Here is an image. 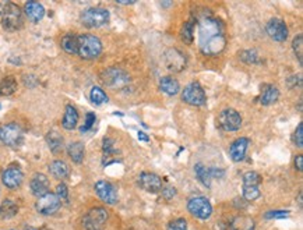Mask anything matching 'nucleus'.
Masks as SVG:
<instances>
[{
    "instance_id": "nucleus-41",
    "label": "nucleus",
    "mask_w": 303,
    "mask_h": 230,
    "mask_svg": "<svg viewBox=\"0 0 303 230\" xmlns=\"http://www.w3.org/2000/svg\"><path fill=\"white\" fill-rule=\"evenodd\" d=\"M295 145L298 147V148H302L303 147V124L301 123L299 126H298V128H296L295 131Z\"/></svg>"
},
{
    "instance_id": "nucleus-47",
    "label": "nucleus",
    "mask_w": 303,
    "mask_h": 230,
    "mask_svg": "<svg viewBox=\"0 0 303 230\" xmlns=\"http://www.w3.org/2000/svg\"><path fill=\"white\" fill-rule=\"evenodd\" d=\"M24 230H37L35 228H31V226H27V228H24Z\"/></svg>"
},
{
    "instance_id": "nucleus-15",
    "label": "nucleus",
    "mask_w": 303,
    "mask_h": 230,
    "mask_svg": "<svg viewBox=\"0 0 303 230\" xmlns=\"http://www.w3.org/2000/svg\"><path fill=\"white\" fill-rule=\"evenodd\" d=\"M95 193L98 194V197L101 200L109 205H113L118 202V191H116L115 186L109 181H105V180L98 181L95 184Z\"/></svg>"
},
{
    "instance_id": "nucleus-19",
    "label": "nucleus",
    "mask_w": 303,
    "mask_h": 230,
    "mask_svg": "<svg viewBox=\"0 0 303 230\" xmlns=\"http://www.w3.org/2000/svg\"><path fill=\"white\" fill-rule=\"evenodd\" d=\"M31 193L37 197H42L45 194L48 193V188H49V180L48 177L42 174V173H37L34 174V177L31 178L30 183Z\"/></svg>"
},
{
    "instance_id": "nucleus-24",
    "label": "nucleus",
    "mask_w": 303,
    "mask_h": 230,
    "mask_svg": "<svg viewBox=\"0 0 303 230\" xmlns=\"http://www.w3.org/2000/svg\"><path fill=\"white\" fill-rule=\"evenodd\" d=\"M77 121H78V113L72 105H67L65 116H63V120H62V126L65 127L66 130H73L74 127L77 126Z\"/></svg>"
},
{
    "instance_id": "nucleus-29",
    "label": "nucleus",
    "mask_w": 303,
    "mask_h": 230,
    "mask_svg": "<svg viewBox=\"0 0 303 230\" xmlns=\"http://www.w3.org/2000/svg\"><path fill=\"white\" fill-rule=\"evenodd\" d=\"M17 89V81L13 77H6L0 81V97H8L14 94Z\"/></svg>"
},
{
    "instance_id": "nucleus-34",
    "label": "nucleus",
    "mask_w": 303,
    "mask_h": 230,
    "mask_svg": "<svg viewBox=\"0 0 303 230\" xmlns=\"http://www.w3.org/2000/svg\"><path fill=\"white\" fill-rule=\"evenodd\" d=\"M194 24H193V21L190 20V21H187L183 25V28H182V39L185 41L186 44H192L193 42V38H194Z\"/></svg>"
},
{
    "instance_id": "nucleus-16",
    "label": "nucleus",
    "mask_w": 303,
    "mask_h": 230,
    "mask_svg": "<svg viewBox=\"0 0 303 230\" xmlns=\"http://www.w3.org/2000/svg\"><path fill=\"white\" fill-rule=\"evenodd\" d=\"M225 46H227V39L224 37V34H221V35L207 39L204 44L200 45V49L207 56H217L225 49Z\"/></svg>"
},
{
    "instance_id": "nucleus-44",
    "label": "nucleus",
    "mask_w": 303,
    "mask_h": 230,
    "mask_svg": "<svg viewBox=\"0 0 303 230\" xmlns=\"http://www.w3.org/2000/svg\"><path fill=\"white\" fill-rule=\"evenodd\" d=\"M295 166H296V169H298V171H299V172L303 171V156L302 155L296 156Z\"/></svg>"
},
{
    "instance_id": "nucleus-25",
    "label": "nucleus",
    "mask_w": 303,
    "mask_h": 230,
    "mask_svg": "<svg viewBox=\"0 0 303 230\" xmlns=\"http://www.w3.org/2000/svg\"><path fill=\"white\" fill-rule=\"evenodd\" d=\"M49 172L53 177L60 178V180L67 178L70 174V169L63 161H53L52 164L49 165Z\"/></svg>"
},
{
    "instance_id": "nucleus-10",
    "label": "nucleus",
    "mask_w": 303,
    "mask_h": 230,
    "mask_svg": "<svg viewBox=\"0 0 303 230\" xmlns=\"http://www.w3.org/2000/svg\"><path fill=\"white\" fill-rule=\"evenodd\" d=\"M218 126L225 131H236L242 126V117L233 109H224L218 116Z\"/></svg>"
},
{
    "instance_id": "nucleus-35",
    "label": "nucleus",
    "mask_w": 303,
    "mask_h": 230,
    "mask_svg": "<svg viewBox=\"0 0 303 230\" xmlns=\"http://www.w3.org/2000/svg\"><path fill=\"white\" fill-rule=\"evenodd\" d=\"M261 193L260 188L256 186H243V197L246 201H254L259 198Z\"/></svg>"
},
{
    "instance_id": "nucleus-32",
    "label": "nucleus",
    "mask_w": 303,
    "mask_h": 230,
    "mask_svg": "<svg viewBox=\"0 0 303 230\" xmlns=\"http://www.w3.org/2000/svg\"><path fill=\"white\" fill-rule=\"evenodd\" d=\"M89 99L91 102L95 105H102L105 102H108V95L104 92V89L99 87H94L89 92Z\"/></svg>"
},
{
    "instance_id": "nucleus-12",
    "label": "nucleus",
    "mask_w": 303,
    "mask_h": 230,
    "mask_svg": "<svg viewBox=\"0 0 303 230\" xmlns=\"http://www.w3.org/2000/svg\"><path fill=\"white\" fill-rule=\"evenodd\" d=\"M163 63L168 70L173 71V73H180L183 68L186 67V58L183 53L175 49V48H170L166 52L163 53Z\"/></svg>"
},
{
    "instance_id": "nucleus-6",
    "label": "nucleus",
    "mask_w": 303,
    "mask_h": 230,
    "mask_svg": "<svg viewBox=\"0 0 303 230\" xmlns=\"http://www.w3.org/2000/svg\"><path fill=\"white\" fill-rule=\"evenodd\" d=\"M101 80L106 87H109L111 89H118L127 85L130 82V77L123 70L112 67V68L105 70L104 73L101 74Z\"/></svg>"
},
{
    "instance_id": "nucleus-28",
    "label": "nucleus",
    "mask_w": 303,
    "mask_h": 230,
    "mask_svg": "<svg viewBox=\"0 0 303 230\" xmlns=\"http://www.w3.org/2000/svg\"><path fill=\"white\" fill-rule=\"evenodd\" d=\"M46 142H48V147L51 148L52 152H59L60 149L63 148V137L60 135L58 131H49L48 135H46Z\"/></svg>"
},
{
    "instance_id": "nucleus-27",
    "label": "nucleus",
    "mask_w": 303,
    "mask_h": 230,
    "mask_svg": "<svg viewBox=\"0 0 303 230\" xmlns=\"http://www.w3.org/2000/svg\"><path fill=\"white\" fill-rule=\"evenodd\" d=\"M18 212V205L13 200H4L0 205V218L3 219H10L17 215Z\"/></svg>"
},
{
    "instance_id": "nucleus-31",
    "label": "nucleus",
    "mask_w": 303,
    "mask_h": 230,
    "mask_svg": "<svg viewBox=\"0 0 303 230\" xmlns=\"http://www.w3.org/2000/svg\"><path fill=\"white\" fill-rule=\"evenodd\" d=\"M254 226L253 219L247 218V216H240L236 218L233 222H232V230H251Z\"/></svg>"
},
{
    "instance_id": "nucleus-37",
    "label": "nucleus",
    "mask_w": 303,
    "mask_h": 230,
    "mask_svg": "<svg viewBox=\"0 0 303 230\" xmlns=\"http://www.w3.org/2000/svg\"><path fill=\"white\" fill-rule=\"evenodd\" d=\"M240 59L247 64L259 63V56H257L256 51H243V52H240Z\"/></svg>"
},
{
    "instance_id": "nucleus-21",
    "label": "nucleus",
    "mask_w": 303,
    "mask_h": 230,
    "mask_svg": "<svg viewBox=\"0 0 303 230\" xmlns=\"http://www.w3.org/2000/svg\"><path fill=\"white\" fill-rule=\"evenodd\" d=\"M24 11L32 22H39L45 17V8L38 1H27Z\"/></svg>"
},
{
    "instance_id": "nucleus-7",
    "label": "nucleus",
    "mask_w": 303,
    "mask_h": 230,
    "mask_svg": "<svg viewBox=\"0 0 303 230\" xmlns=\"http://www.w3.org/2000/svg\"><path fill=\"white\" fill-rule=\"evenodd\" d=\"M106 222H108V212L105 208H99V207L89 209L88 214L82 219V225L85 230H104Z\"/></svg>"
},
{
    "instance_id": "nucleus-46",
    "label": "nucleus",
    "mask_w": 303,
    "mask_h": 230,
    "mask_svg": "<svg viewBox=\"0 0 303 230\" xmlns=\"http://www.w3.org/2000/svg\"><path fill=\"white\" fill-rule=\"evenodd\" d=\"M118 4H134V1H118Z\"/></svg>"
},
{
    "instance_id": "nucleus-8",
    "label": "nucleus",
    "mask_w": 303,
    "mask_h": 230,
    "mask_svg": "<svg viewBox=\"0 0 303 230\" xmlns=\"http://www.w3.org/2000/svg\"><path fill=\"white\" fill-rule=\"evenodd\" d=\"M187 209L193 216H196L199 219H208L213 214L211 202L206 197H201V195L190 198L187 202Z\"/></svg>"
},
{
    "instance_id": "nucleus-23",
    "label": "nucleus",
    "mask_w": 303,
    "mask_h": 230,
    "mask_svg": "<svg viewBox=\"0 0 303 230\" xmlns=\"http://www.w3.org/2000/svg\"><path fill=\"white\" fill-rule=\"evenodd\" d=\"M159 88L162 92H165L166 95H176L180 89L179 81L173 77H162L161 81H159Z\"/></svg>"
},
{
    "instance_id": "nucleus-5",
    "label": "nucleus",
    "mask_w": 303,
    "mask_h": 230,
    "mask_svg": "<svg viewBox=\"0 0 303 230\" xmlns=\"http://www.w3.org/2000/svg\"><path fill=\"white\" fill-rule=\"evenodd\" d=\"M222 24L213 17H203L199 22V42L204 44L210 38H214L222 34Z\"/></svg>"
},
{
    "instance_id": "nucleus-40",
    "label": "nucleus",
    "mask_w": 303,
    "mask_h": 230,
    "mask_svg": "<svg viewBox=\"0 0 303 230\" xmlns=\"http://www.w3.org/2000/svg\"><path fill=\"white\" fill-rule=\"evenodd\" d=\"M56 195H58V198L60 201H67V198H69V188H67L66 184L62 183V184L56 187Z\"/></svg>"
},
{
    "instance_id": "nucleus-45",
    "label": "nucleus",
    "mask_w": 303,
    "mask_h": 230,
    "mask_svg": "<svg viewBox=\"0 0 303 230\" xmlns=\"http://www.w3.org/2000/svg\"><path fill=\"white\" fill-rule=\"evenodd\" d=\"M139 140H143V141H148V137L147 135H146V134L144 133H139Z\"/></svg>"
},
{
    "instance_id": "nucleus-43",
    "label": "nucleus",
    "mask_w": 303,
    "mask_h": 230,
    "mask_svg": "<svg viewBox=\"0 0 303 230\" xmlns=\"http://www.w3.org/2000/svg\"><path fill=\"white\" fill-rule=\"evenodd\" d=\"M175 194H176V190H175L173 187H166V188H163L162 190V195L166 200H170Z\"/></svg>"
},
{
    "instance_id": "nucleus-30",
    "label": "nucleus",
    "mask_w": 303,
    "mask_h": 230,
    "mask_svg": "<svg viewBox=\"0 0 303 230\" xmlns=\"http://www.w3.org/2000/svg\"><path fill=\"white\" fill-rule=\"evenodd\" d=\"M60 45L65 52L70 53V55H77V35H72V34L65 35L62 38Z\"/></svg>"
},
{
    "instance_id": "nucleus-2",
    "label": "nucleus",
    "mask_w": 303,
    "mask_h": 230,
    "mask_svg": "<svg viewBox=\"0 0 303 230\" xmlns=\"http://www.w3.org/2000/svg\"><path fill=\"white\" fill-rule=\"evenodd\" d=\"M102 52V42L95 35H80L77 37V55L82 59H96Z\"/></svg>"
},
{
    "instance_id": "nucleus-13",
    "label": "nucleus",
    "mask_w": 303,
    "mask_h": 230,
    "mask_svg": "<svg viewBox=\"0 0 303 230\" xmlns=\"http://www.w3.org/2000/svg\"><path fill=\"white\" fill-rule=\"evenodd\" d=\"M194 172H196L197 178H199L200 181L207 187V188L211 187L213 178L222 177V176L225 174V171H222V169H217V168H206L204 165L201 164H197L194 166Z\"/></svg>"
},
{
    "instance_id": "nucleus-33",
    "label": "nucleus",
    "mask_w": 303,
    "mask_h": 230,
    "mask_svg": "<svg viewBox=\"0 0 303 230\" xmlns=\"http://www.w3.org/2000/svg\"><path fill=\"white\" fill-rule=\"evenodd\" d=\"M260 183H261V177L257 172H247L243 174V186L259 187Z\"/></svg>"
},
{
    "instance_id": "nucleus-9",
    "label": "nucleus",
    "mask_w": 303,
    "mask_h": 230,
    "mask_svg": "<svg viewBox=\"0 0 303 230\" xmlns=\"http://www.w3.org/2000/svg\"><path fill=\"white\" fill-rule=\"evenodd\" d=\"M182 99L186 104L192 105V106H201L206 104V92L203 87L199 82H190L189 85H186L183 92H182Z\"/></svg>"
},
{
    "instance_id": "nucleus-22",
    "label": "nucleus",
    "mask_w": 303,
    "mask_h": 230,
    "mask_svg": "<svg viewBox=\"0 0 303 230\" xmlns=\"http://www.w3.org/2000/svg\"><path fill=\"white\" fill-rule=\"evenodd\" d=\"M280 98V91L277 87L274 85H264V88L261 91V95H260V104L268 106V105L275 104Z\"/></svg>"
},
{
    "instance_id": "nucleus-3",
    "label": "nucleus",
    "mask_w": 303,
    "mask_h": 230,
    "mask_svg": "<svg viewBox=\"0 0 303 230\" xmlns=\"http://www.w3.org/2000/svg\"><path fill=\"white\" fill-rule=\"evenodd\" d=\"M109 18H111L109 11L102 7H89L87 10H84L81 15H80L81 22L88 28L102 27L105 24H108Z\"/></svg>"
},
{
    "instance_id": "nucleus-4",
    "label": "nucleus",
    "mask_w": 303,
    "mask_h": 230,
    "mask_svg": "<svg viewBox=\"0 0 303 230\" xmlns=\"http://www.w3.org/2000/svg\"><path fill=\"white\" fill-rule=\"evenodd\" d=\"M0 141L7 147L17 148L20 147L24 141V131L18 124L15 123H8L0 127Z\"/></svg>"
},
{
    "instance_id": "nucleus-18",
    "label": "nucleus",
    "mask_w": 303,
    "mask_h": 230,
    "mask_svg": "<svg viewBox=\"0 0 303 230\" xmlns=\"http://www.w3.org/2000/svg\"><path fill=\"white\" fill-rule=\"evenodd\" d=\"M22 180H24V174H22L20 168L11 166V168H7L6 171L1 173L3 184L7 187V188H11V190H15V188H18V187L21 186Z\"/></svg>"
},
{
    "instance_id": "nucleus-26",
    "label": "nucleus",
    "mask_w": 303,
    "mask_h": 230,
    "mask_svg": "<svg viewBox=\"0 0 303 230\" xmlns=\"http://www.w3.org/2000/svg\"><path fill=\"white\" fill-rule=\"evenodd\" d=\"M67 152L72 158V161L76 164H81L82 159H84V154H85V148L82 145V142H72L69 147H67Z\"/></svg>"
},
{
    "instance_id": "nucleus-20",
    "label": "nucleus",
    "mask_w": 303,
    "mask_h": 230,
    "mask_svg": "<svg viewBox=\"0 0 303 230\" xmlns=\"http://www.w3.org/2000/svg\"><path fill=\"white\" fill-rule=\"evenodd\" d=\"M249 138H237L236 141L232 142L229 148V155L232 158L233 162H240L243 161L244 155H246V151L249 147Z\"/></svg>"
},
{
    "instance_id": "nucleus-14",
    "label": "nucleus",
    "mask_w": 303,
    "mask_h": 230,
    "mask_svg": "<svg viewBox=\"0 0 303 230\" xmlns=\"http://www.w3.org/2000/svg\"><path fill=\"white\" fill-rule=\"evenodd\" d=\"M267 34L277 42H284L288 38V27L281 18H271L267 22Z\"/></svg>"
},
{
    "instance_id": "nucleus-1",
    "label": "nucleus",
    "mask_w": 303,
    "mask_h": 230,
    "mask_svg": "<svg viewBox=\"0 0 303 230\" xmlns=\"http://www.w3.org/2000/svg\"><path fill=\"white\" fill-rule=\"evenodd\" d=\"M22 11L14 3H0V24L6 31L14 32L22 27Z\"/></svg>"
},
{
    "instance_id": "nucleus-11",
    "label": "nucleus",
    "mask_w": 303,
    "mask_h": 230,
    "mask_svg": "<svg viewBox=\"0 0 303 230\" xmlns=\"http://www.w3.org/2000/svg\"><path fill=\"white\" fill-rule=\"evenodd\" d=\"M60 205H62V201L58 198L56 194L46 193L42 197H39V200L35 204V208L42 215H53L59 211Z\"/></svg>"
},
{
    "instance_id": "nucleus-38",
    "label": "nucleus",
    "mask_w": 303,
    "mask_h": 230,
    "mask_svg": "<svg viewBox=\"0 0 303 230\" xmlns=\"http://www.w3.org/2000/svg\"><path fill=\"white\" fill-rule=\"evenodd\" d=\"M95 120L96 117L94 113H87V116H85V123H84V126H81L80 131H81V133H87V131H89V130L92 128V126H94Z\"/></svg>"
},
{
    "instance_id": "nucleus-39",
    "label": "nucleus",
    "mask_w": 303,
    "mask_h": 230,
    "mask_svg": "<svg viewBox=\"0 0 303 230\" xmlns=\"http://www.w3.org/2000/svg\"><path fill=\"white\" fill-rule=\"evenodd\" d=\"M168 230H187V223L185 219H176L168 225Z\"/></svg>"
},
{
    "instance_id": "nucleus-42",
    "label": "nucleus",
    "mask_w": 303,
    "mask_h": 230,
    "mask_svg": "<svg viewBox=\"0 0 303 230\" xmlns=\"http://www.w3.org/2000/svg\"><path fill=\"white\" fill-rule=\"evenodd\" d=\"M289 215V211H270L267 212V219H275V218H285Z\"/></svg>"
},
{
    "instance_id": "nucleus-36",
    "label": "nucleus",
    "mask_w": 303,
    "mask_h": 230,
    "mask_svg": "<svg viewBox=\"0 0 303 230\" xmlns=\"http://www.w3.org/2000/svg\"><path fill=\"white\" fill-rule=\"evenodd\" d=\"M292 48H294V52H295V55L298 56L299 63L302 64L303 63V37L302 35H298V37L294 39Z\"/></svg>"
},
{
    "instance_id": "nucleus-17",
    "label": "nucleus",
    "mask_w": 303,
    "mask_h": 230,
    "mask_svg": "<svg viewBox=\"0 0 303 230\" xmlns=\"http://www.w3.org/2000/svg\"><path fill=\"white\" fill-rule=\"evenodd\" d=\"M139 184L143 190H146L148 193H158L162 190V181L159 176H156L154 173L150 172H143L139 176Z\"/></svg>"
}]
</instances>
